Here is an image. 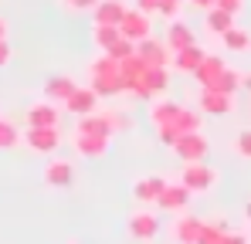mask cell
I'll return each mask as SVG.
<instances>
[{"mask_svg":"<svg viewBox=\"0 0 251 244\" xmlns=\"http://www.w3.org/2000/svg\"><path fill=\"white\" fill-rule=\"evenodd\" d=\"M170 88V72L167 68H146V75L136 88V98H156Z\"/></svg>","mask_w":251,"mask_h":244,"instance_id":"9c48e42d","label":"cell"},{"mask_svg":"<svg viewBox=\"0 0 251 244\" xmlns=\"http://www.w3.org/2000/svg\"><path fill=\"white\" fill-rule=\"evenodd\" d=\"M197 109L207 112V116H227V112H234V95H224L217 88H201Z\"/></svg>","mask_w":251,"mask_h":244,"instance_id":"277c9868","label":"cell"},{"mask_svg":"<svg viewBox=\"0 0 251 244\" xmlns=\"http://www.w3.org/2000/svg\"><path fill=\"white\" fill-rule=\"evenodd\" d=\"M92 41H95V48L105 54V51H112V48L123 41V31H119V27H102V24H95V31H92Z\"/></svg>","mask_w":251,"mask_h":244,"instance_id":"d4e9b609","label":"cell"},{"mask_svg":"<svg viewBox=\"0 0 251 244\" xmlns=\"http://www.w3.org/2000/svg\"><path fill=\"white\" fill-rule=\"evenodd\" d=\"M44 183L54 187V190L72 187V183H75V166H72L68 160H51L48 166H44Z\"/></svg>","mask_w":251,"mask_h":244,"instance_id":"7c38bea8","label":"cell"},{"mask_svg":"<svg viewBox=\"0 0 251 244\" xmlns=\"http://www.w3.org/2000/svg\"><path fill=\"white\" fill-rule=\"evenodd\" d=\"M88 85L99 92V98H112V95H123V92H126L123 75H92Z\"/></svg>","mask_w":251,"mask_h":244,"instance_id":"603a6c76","label":"cell"},{"mask_svg":"<svg viewBox=\"0 0 251 244\" xmlns=\"http://www.w3.org/2000/svg\"><path fill=\"white\" fill-rule=\"evenodd\" d=\"M156 136H160L163 146H176V143L183 139V132H180L176 125H163V129H156Z\"/></svg>","mask_w":251,"mask_h":244,"instance_id":"f546056e","label":"cell"},{"mask_svg":"<svg viewBox=\"0 0 251 244\" xmlns=\"http://www.w3.org/2000/svg\"><path fill=\"white\" fill-rule=\"evenodd\" d=\"M221 244H248V241H245V234H234V231H227Z\"/></svg>","mask_w":251,"mask_h":244,"instance_id":"8d00e7d4","label":"cell"},{"mask_svg":"<svg viewBox=\"0 0 251 244\" xmlns=\"http://www.w3.org/2000/svg\"><path fill=\"white\" fill-rule=\"evenodd\" d=\"M204 27H207L210 34L224 38V34L234 27V14H227V10H221V7H210V10H207V21H204Z\"/></svg>","mask_w":251,"mask_h":244,"instance_id":"cb8c5ba5","label":"cell"},{"mask_svg":"<svg viewBox=\"0 0 251 244\" xmlns=\"http://www.w3.org/2000/svg\"><path fill=\"white\" fill-rule=\"evenodd\" d=\"M75 88H78L75 78H68V75H51V78L44 81V98L54 102V105H65V102L75 95Z\"/></svg>","mask_w":251,"mask_h":244,"instance_id":"8fae6325","label":"cell"},{"mask_svg":"<svg viewBox=\"0 0 251 244\" xmlns=\"http://www.w3.org/2000/svg\"><path fill=\"white\" fill-rule=\"evenodd\" d=\"M207 139L201 136V132H190V136H183L176 146H173V153L180 156L183 163H204V156H207Z\"/></svg>","mask_w":251,"mask_h":244,"instance_id":"30bf717a","label":"cell"},{"mask_svg":"<svg viewBox=\"0 0 251 244\" xmlns=\"http://www.w3.org/2000/svg\"><path fill=\"white\" fill-rule=\"evenodd\" d=\"M207 58V51L201 48V44H190V48H183V51H176L173 54V68L176 72H183V75H194L197 68H201V61Z\"/></svg>","mask_w":251,"mask_h":244,"instance_id":"d6986e66","label":"cell"},{"mask_svg":"<svg viewBox=\"0 0 251 244\" xmlns=\"http://www.w3.org/2000/svg\"><path fill=\"white\" fill-rule=\"evenodd\" d=\"M136 54L150 65V68H167V61L173 58V51L167 48V41H156V38H146L136 44Z\"/></svg>","mask_w":251,"mask_h":244,"instance_id":"ba28073f","label":"cell"},{"mask_svg":"<svg viewBox=\"0 0 251 244\" xmlns=\"http://www.w3.org/2000/svg\"><path fill=\"white\" fill-rule=\"evenodd\" d=\"M180 116H183V105H180V102L160 98V102H153V105H150V122H153L156 129H163V125H176Z\"/></svg>","mask_w":251,"mask_h":244,"instance_id":"4fadbf2b","label":"cell"},{"mask_svg":"<svg viewBox=\"0 0 251 244\" xmlns=\"http://www.w3.org/2000/svg\"><path fill=\"white\" fill-rule=\"evenodd\" d=\"M0 41H7V21L0 17Z\"/></svg>","mask_w":251,"mask_h":244,"instance_id":"f35d334b","label":"cell"},{"mask_svg":"<svg viewBox=\"0 0 251 244\" xmlns=\"http://www.w3.org/2000/svg\"><path fill=\"white\" fill-rule=\"evenodd\" d=\"M190 44H197V41H194V27H187V24L176 17L167 27V48L176 54V51H183V48H190Z\"/></svg>","mask_w":251,"mask_h":244,"instance_id":"ffe728a7","label":"cell"},{"mask_svg":"<svg viewBox=\"0 0 251 244\" xmlns=\"http://www.w3.org/2000/svg\"><path fill=\"white\" fill-rule=\"evenodd\" d=\"M245 88H248V92H251V75H248V78H245Z\"/></svg>","mask_w":251,"mask_h":244,"instance_id":"ab89813d","label":"cell"},{"mask_svg":"<svg viewBox=\"0 0 251 244\" xmlns=\"http://www.w3.org/2000/svg\"><path fill=\"white\" fill-rule=\"evenodd\" d=\"M10 58H14L10 44H7V41H0V68H3V65H10Z\"/></svg>","mask_w":251,"mask_h":244,"instance_id":"d590c367","label":"cell"},{"mask_svg":"<svg viewBox=\"0 0 251 244\" xmlns=\"http://www.w3.org/2000/svg\"><path fill=\"white\" fill-rule=\"evenodd\" d=\"M187 203H190V190L183 183H167V190L160 194L156 207H163V210H183Z\"/></svg>","mask_w":251,"mask_h":244,"instance_id":"44dd1931","label":"cell"},{"mask_svg":"<svg viewBox=\"0 0 251 244\" xmlns=\"http://www.w3.org/2000/svg\"><path fill=\"white\" fill-rule=\"evenodd\" d=\"M180 183H183L190 194H207L210 187L217 183V173H214L210 166H204V163H183Z\"/></svg>","mask_w":251,"mask_h":244,"instance_id":"6da1fadb","label":"cell"},{"mask_svg":"<svg viewBox=\"0 0 251 244\" xmlns=\"http://www.w3.org/2000/svg\"><path fill=\"white\" fill-rule=\"evenodd\" d=\"M180 10H183V0H160V10H156V14H163V17H170V21H176Z\"/></svg>","mask_w":251,"mask_h":244,"instance_id":"d6a6232c","label":"cell"},{"mask_svg":"<svg viewBox=\"0 0 251 244\" xmlns=\"http://www.w3.org/2000/svg\"><path fill=\"white\" fill-rule=\"evenodd\" d=\"M24 119H27V129H41V125H58V105L54 102H34L27 112H24Z\"/></svg>","mask_w":251,"mask_h":244,"instance_id":"9a60e30c","label":"cell"},{"mask_svg":"<svg viewBox=\"0 0 251 244\" xmlns=\"http://www.w3.org/2000/svg\"><path fill=\"white\" fill-rule=\"evenodd\" d=\"M24 139V132H17V125L10 119H0V149H14Z\"/></svg>","mask_w":251,"mask_h":244,"instance_id":"83f0119b","label":"cell"},{"mask_svg":"<svg viewBox=\"0 0 251 244\" xmlns=\"http://www.w3.org/2000/svg\"><path fill=\"white\" fill-rule=\"evenodd\" d=\"M217 7H221V10H227V14H238V10L245 7V0H217Z\"/></svg>","mask_w":251,"mask_h":244,"instance_id":"836d02e7","label":"cell"},{"mask_svg":"<svg viewBox=\"0 0 251 244\" xmlns=\"http://www.w3.org/2000/svg\"><path fill=\"white\" fill-rule=\"evenodd\" d=\"M24 146L34 153H54L61 146V132L58 125H41V129H27L24 132Z\"/></svg>","mask_w":251,"mask_h":244,"instance_id":"3957f363","label":"cell"},{"mask_svg":"<svg viewBox=\"0 0 251 244\" xmlns=\"http://www.w3.org/2000/svg\"><path fill=\"white\" fill-rule=\"evenodd\" d=\"M75 132L112 139V136H116V116H112V112H92V116H82V119L75 122Z\"/></svg>","mask_w":251,"mask_h":244,"instance_id":"7a4b0ae2","label":"cell"},{"mask_svg":"<svg viewBox=\"0 0 251 244\" xmlns=\"http://www.w3.org/2000/svg\"><path fill=\"white\" fill-rule=\"evenodd\" d=\"M234 149H238V156L251 160V129H245V132L234 136Z\"/></svg>","mask_w":251,"mask_h":244,"instance_id":"4dcf8cb0","label":"cell"},{"mask_svg":"<svg viewBox=\"0 0 251 244\" xmlns=\"http://www.w3.org/2000/svg\"><path fill=\"white\" fill-rule=\"evenodd\" d=\"M95 109H99V92H95L92 85H78V88H75V95L65 102V112H72L75 119L92 116Z\"/></svg>","mask_w":251,"mask_h":244,"instance_id":"5b68a950","label":"cell"},{"mask_svg":"<svg viewBox=\"0 0 251 244\" xmlns=\"http://www.w3.org/2000/svg\"><path fill=\"white\" fill-rule=\"evenodd\" d=\"M102 0H61L65 10H75V14H85V10H95Z\"/></svg>","mask_w":251,"mask_h":244,"instance_id":"1f68e13d","label":"cell"},{"mask_svg":"<svg viewBox=\"0 0 251 244\" xmlns=\"http://www.w3.org/2000/svg\"><path fill=\"white\" fill-rule=\"evenodd\" d=\"M201 231H204V220H197V217H176V224H173V238L180 244H197Z\"/></svg>","mask_w":251,"mask_h":244,"instance_id":"7402d4cb","label":"cell"},{"mask_svg":"<svg viewBox=\"0 0 251 244\" xmlns=\"http://www.w3.org/2000/svg\"><path fill=\"white\" fill-rule=\"evenodd\" d=\"M119 31H123V38H129L132 44L146 41V38H150V31H153L150 14H143V10H126V17H123V24H119Z\"/></svg>","mask_w":251,"mask_h":244,"instance_id":"8992f818","label":"cell"},{"mask_svg":"<svg viewBox=\"0 0 251 244\" xmlns=\"http://www.w3.org/2000/svg\"><path fill=\"white\" fill-rule=\"evenodd\" d=\"M129 234H132L136 241H153V238L160 234V217H156L153 210H136V214L129 217Z\"/></svg>","mask_w":251,"mask_h":244,"instance_id":"52a82bcc","label":"cell"},{"mask_svg":"<svg viewBox=\"0 0 251 244\" xmlns=\"http://www.w3.org/2000/svg\"><path fill=\"white\" fill-rule=\"evenodd\" d=\"M221 41H224L227 51H248V48H251V34L245 31V27H231Z\"/></svg>","mask_w":251,"mask_h":244,"instance_id":"4316f807","label":"cell"},{"mask_svg":"<svg viewBox=\"0 0 251 244\" xmlns=\"http://www.w3.org/2000/svg\"><path fill=\"white\" fill-rule=\"evenodd\" d=\"M224 68H227V65H224V58H221V54H207V58L201 61V68L194 72V81H197L201 88H214Z\"/></svg>","mask_w":251,"mask_h":244,"instance_id":"2e32d148","label":"cell"},{"mask_svg":"<svg viewBox=\"0 0 251 244\" xmlns=\"http://www.w3.org/2000/svg\"><path fill=\"white\" fill-rule=\"evenodd\" d=\"M163 190H167V180L163 176H143V180L132 183V197L139 203H156Z\"/></svg>","mask_w":251,"mask_h":244,"instance_id":"e0dca14e","label":"cell"},{"mask_svg":"<svg viewBox=\"0 0 251 244\" xmlns=\"http://www.w3.org/2000/svg\"><path fill=\"white\" fill-rule=\"evenodd\" d=\"M126 7L123 0H102L95 10H92V17H95V24H102V27H119L126 17Z\"/></svg>","mask_w":251,"mask_h":244,"instance_id":"5bb4252c","label":"cell"},{"mask_svg":"<svg viewBox=\"0 0 251 244\" xmlns=\"http://www.w3.org/2000/svg\"><path fill=\"white\" fill-rule=\"evenodd\" d=\"M109 143H112V139H105V136H82V132H75V153L85 156V160L105 156V153H109Z\"/></svg>","mask_w":251,"mask_h":244,"instance_id":"ac0fdd59","label":"cell"},{"mask_svg":"<svg viewBox=\"0 0 251 244\" xmlns=\"http://www.w3.org/2000/svg\"><path fill=\"white\" fill-rule=\"evenodd\" d=\"M224 234H227V224H224V220H217V224H204L201 241H197V244H221V241H224Z\"/></svg>","mask_w":251,"mask_h":244,"instance_id":"f1b7e54d","label":"cell"},{"mask_svg":"<svg viewBox=\"0 0 251 244\" xmlns=\"http://www.w3.org/2000/svg\"><path fill=\"white\" fill-rule=\"evenodd\" d=\"M214 88H217V92H224V95H234L238 88H245V75H241V72H234V68H224Z\"/></svg>","mask_w":251,"mask_h":244,"instance_id":"484cf974","label":"cell"},{"mask_svg":"<svg viewBox=\"0 0 251 244\" xmlns=\"http://www.w3.org/2000/svg\"><path fill=\"white\" fill-rule=\"evenodd\" d=\"M136 10H143V14H156V10H160V0H136Z\"/></svg>","mask_w":251,"mask_h":244,"instance_id":"e575fe53","label":"cell"},{"mask_svg":"<svg viewBox=\"0 0 251 244\" xmlns=\"http://www.w3.org/2000/svg\"><path fill=\"white\" fill-rule=\"evenodd\" d=\"M245 214H248V220H251V200H248V207H245Z\"/></svg>","mask_w":251,"mask_h":244,"instance_id":"60d3db41","label":"cell"},{"mask_svg":"<svg viewBox=\"0 0 251 244\" xmlns=\"http://www.w3.org/2000/svg\"><path fill=\"white\" fill-rule=\"evenodd\" d=\"M187 3H194V7H201V10H210V7H217V0H187Z\"/></svg>","mask_w":251,"mask_h":244,"instance_id":"74e56055","label":"cell"}]
</instances>
